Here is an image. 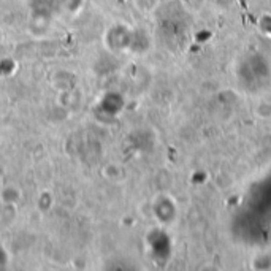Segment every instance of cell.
<instances>
[{"label":"cell","mask_w":271,"mask_h":271,"mask_svg":"<svg viewBox=\"0 0 271 271\" xmlns=\"http://www.w3.org/2000/svg\"><path fill=\"white\" fill-rule=\"evenodd\" d=\"M255 115L260 119H271V102L260 100L255 105Z\"/></svg>","instance_id":"1"}]
</instances>
